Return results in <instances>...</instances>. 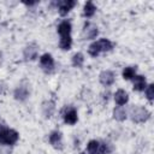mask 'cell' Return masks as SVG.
Returning a JSON list of instances; mask_svg holds the SVG:
<instances>
[{
	"label": "cell",
	"instance_id": "obj_1",
	"mask_svg": "<svg viewBox=\"0 0 154 154\" xmlns=\"http://www.w3.org/2000/svg\"><path fill=\"white\" fill-rule=\"evenodd\" d=\"M19 140V134L5 125H0V144L13 146Z\"/></svg>",
	"mask_w": 154,
	"mask_h": 154
},
{
	"label": "cell",
	"instance_id": "obj_2",
	"mask_svg": "<svg viewBox=\"0 0 154 154\" xmlns=\"http://www.w3.org/2000/svg\"><path fill=\"white\" fill-rule=\"evenodd\" d=\"M113 48V43L108 40V38H100L95 42H93L89 48H88V53L91 57H97L100 53L102 52H108Z\"/></svg>",
	"mask_w": 154,
	"mask_h": 154
},
{
	"label": "cell",
	"instance_id": "obj_3",
	"mask_svg": "<svg viewBox=\"0 0 154 154\" xmlns=\"http://www.w3.org/2000/svg\"><path fill=\"white\" fill-rule=\"evenodd\" d=\"M150 113L146 107L142 106H135L130 111V118L135 123H144L149 119Z\"/></svg>",
	"mask_w": 154,
	"mask_h": 154
},
{
	"label": "cell",
	"instance_id": "obj_4",
	"mask_svg": "<svg viewBox=\"0 0 154 154\" xmlns=\"http://www.w3.org/2000/svg\"><path fill=\"white\" fill-rule=\"evenodd\" d=\"M99 34V29L97 26L94 24V23H90V22H87L83 26V30H82V37L83 40H93Z\"/></svg>",
	"mask_w": 154,
	"mask_h": 154
},
{
	"label": "cell",
	"instance_id": "obj_5",
	"mask_svg": "<svg viewBox=\"0 0 154 154\" xmlns=\"http://www.w3.org/2000/svg\"><path fill=\"white\" fill-rule=\"evenodd\" d=\"M40 66L46 73L52 72L54 70V59H53V57L49 53L42 54L41 58H40Z\"/></svg>",
	"mask_w": 154,
	"mask_h": 154
},
{
	"label": "cell",
	"instance_id": "obj_6",
	"mask_svg": "<svg viewBox=\"0 0 154 154\" xmlns=\"http://www.w3.org/2000/svg\"><path fill=\"white\" fill-rule=\"evenodd\" d=\"M63 118H64V122L66 124H70V125H73L77 123L78 120V116H77V111L75 107H65L63 109Z\"/></svg>",
	"mask_w": 154,
	"mask_h": 154
},
{
	"label": "cell",
	"instance_id": "obj_7",
	"mask_svg": "<svg viewBox=\"0 0 154 154\" xmlns=\"http://www.w3.org/2000/svg\"><path fill=\"white\" fill-rule=\"evenodd\" d=\"M76 1L75 0H60L57 2V6H58V12L60 16H66L75 6H76Z\"/></svg>",
	"mask_w": 154,
	"mask_h": 154
},
{
	"label": "cell",
	"instance_id": "obj_8",
	"mask_svg": "<svg viewBox=\"0 0 154 154\" xmlns=\"http://www.w3.org/2000/svg\"><path fill=\"white\" fill-rule=\"evenodd\" d=\"M38 55V46L36 43H30L28 45L24 51H23V57L26 61H32L37 58Z\"/></svg>",
	"mask_w": 154,
	"mask_h": 154
},
{
	"label": "cell",
	"instance_id": "obj_9",
	"mask_svg": "<svg viewBox=\"0 0 154 154\" xmlns=\"http://www.w3.org/2000/svg\"><path fill=\"white\" fill-rule=\"evenodd\" d=\"M114 78H116V75L113 71L111 70H105L102 71L100 75H99V81L102 85L105 87H109L114 83Z\"/></svg>",
	"mask_w": 154,
	"mask_h": 154
},
{
	"label": "cell",
	"instance_id": "obj_10",
	"mask_svg": "<svg viewBox=\"0 0 154 154\" xmlns=\"http://www.w3.org/2000/svg\"><path fill=\"white\" fill-rule=\"evenodd\" d=\"M29 94H30V91H29V85H26V84H20V85H18V87L14 89V91H13V96H14V99L18 100V101H25V100L29 97Z\"/></svg>",
	"mask_w": 154,
	"mask_h": 154
},
{
	"label": "cell",
	"instance_id": "obj_11",
	"mask_svg": "<svg viewBox=\"0 0 154 154\" xmlns=\"http://www.w3.org/2000/svg\"><path fill=\"white\" fill-rule=\"evenodd\" d=\"M49 143L55 148V149H61L63 148V135L60 131L54 130L49 134Z\"/></svg>",
	"mask_w": 154,
	"mask_h": 154
},
{
	"label": "cell",
	"instance_id": "obj_12",
	"mask_svg": "<svg viewBox=\"0 0 154 154\" xmlns=\"http://www.w3.org/2000/svg\"><path fill=\"white\" fill-rule=\"evenodd\" d=\"M71 30H72V25H71L70 20H67V19L63 20V22L58 25V34L60 35V37L71 36Z\"/></svg>",
	"mask_w": 154,
	"mask_h": 154
},
{
	"label": "cell",
	"instance_id": "obj_13",
	"mask_svg": "<svg viewBox=\"0 0 154 154\" xmlns=\"http://www.w3.org/2000/svg\"><path fill=\"white\" fill-rule=\"evenodd\" d=\"M132 81H134V87H132L134 90H136V91H143L146 89V87H147V79H146L144 76L136 75L132 78Z\"/></svg>",
	"mask_w": 154,
	"mask_h": 154
},
{
	"label": "cell",
	"instance_id": "obj_14",
	"mask_svg": "<svg viewBox=\"0 0 154 154\" xmlns=\"http://www.w3.org/2000/svg\"><path fill=\"white\" fill-rule=\"evenodd\" d=\"M54 109H55V103L54 101L52 100H48V101H45L42 103V114L45 118H51L54 113Z\"/></svg>",
	"mask_w": 154,
	"mask_h": 154
},
{
	"label": "cell",
	"instance_id": "obj_15",
	"mask_svg": "<svg viewBox=\"0 0 154 154\" xmlns=\"http://www.w3.org/2000/svg\"><path fill=\"white\" fill-rule=\"evenodd\" d=\"M114 101H116V103L118 106H123V105L128 103V101H129L128 93L125 90H123V89H118L116 91V94H114Z\"/></svg>",
	"mask_w": 154,
	"mask_h": 154
},
{
	"label": "cell",
	"instance_id": "obj_16",
	"mask_svg": "<svg viewBox=\"0 0 154 154\" xmlns=\"http://www.w3.org/2000/svg\"><path fill=\"white\" fill-rule=\"evenodd\" d=\"M128 117V112L123 106H116L113 108V118L118 122H123Z\"/></svg>",
	"mask_w": 154,
	"mask_h": 154
},
{
	"label": "cell",
	"instance_id": "obj_17",
	"mask_svg": "<svg viewBox=\"0 0 154 154\" xmlns=\"http://www.w3.org/2000/svg\"><path fill=\"white\" fill-rule=\"evenodd\" d=\"M96 12V6L94 5L93 1H87L84 4V7H83V16L87 17V18H90L95 14Z\"/></svg>",
	"mask_w": 154,
	"mask_h": 154
},
{
	"label": "cell",
	"instance_id": "obj_18",
	"mask_svg": "<svg viewBox=\"0 0 154 154\" xmlns=\"http://www.w3.org/2000/svg\"><path fill=\"white\" fill-rule=\"evenodd\" d=\"M136 72H137V66H128L123 70L122 75L125 81H130L136 76Z\"/></svg>",
	"mask_w": 154,
	"mask_h": 154
},
{
	"label": "cell",
	"instance_id": "obj_19",
	"mask_svg": "<svg viewBox=\"0 0 154 154\" xmlns=\"http://www.w3.org/2000/svg\"><path fill=\"white\" fill-rule=\"evenodd\" d=\"M71 46H72V38H71V36L60 37V41H59V47H60V49H63V51H69V49H71Z\"/></svg>",
	"mask_w": 154,
	"mask_h": 154
},
{
	"label": "cell",
	"instance_id": "obj_20",
	"mask_svg": "<svg viewBox=\"0 0 154 154\" xmlns=\"http://www.w3.org/2000/svg\"><path fill=\"white\" fill-rule=\"evenodd\" d=\"M83 63H84V55L82 53H75L73 57H72V65L75 67H82L83 66Z\"/></svg>",
	"mask_w": 154,
	"mask_h": 154
},
{
	"label": "cell",
	"instance_id": "obj_21",
	"mask_svg": "<svg viewBox=\"0 0 154 154\" xmlns=\"http://www.w3.org/2000/svg\"><path fill=\"white\" fill-rule=\"evenodd\" d=\"M144 93H146V97L149 101H153V99H154V84L147 85L146 89H144Z\"/></svg>",
	"mask_w": 154,
	"mask_h": 154
},
{
	"label": "cell",
	"instance_id": "obj_22",
	"mask_svg": "<svg viewBox=\"0 0 154 154\" xmlns=\"http://www.w3.org/2000/svg\"><path fill=\"white\" fill-rule=\"evenodd\" d=\"M11 153H12L11 146H2V147H0V154H11Z\"/></svg>",
	"mask_w": 154,
	"mask_h": 154
},
{
	"label": "cell",
	"instance_id": "obj_23",
	"mask_svg": "<svg viewBox=\"0 0 154 154\" xmlns=\"http://www.w3.org/2000/svg\"><path fill=\"white\" fill-rule=\"evenodd\" d=\"M5 90H6V84H5L2 81H0V95H1V94H4V93H5Z\"/></svg>",
	"mask_w": 154,
	"mask_h": 154
},
{
	"label": "cell",
	"instance_id": "obj_24",
	"mask_svg": "<svg viewBox=\"0 0 154 154\" xmlns=\"http://www.w3.org/2000/svg\"><path fill=\"white\" fill-rule=\"evenodd\" d=\"M23 4H24V5H26V6H34V5H36V4H37V1H24Z\"/></svg>",
	"mask_w": 154,
	"mask_h": 154
},
{
	"label": "cell",
	"instance_id": "obj_25",
	"mask_svg": "<svg viewBox=\"0 0 154 154\" xmlns=\"http://www.w3.org/2000/svg\"><path fill=\"white\" fill-rule=\"evenodd\" d=\"M81 154H85V153H81Z\"/></svg>",
	"mask_w": 154,
	"mask_h": 154
}]
</instances>
